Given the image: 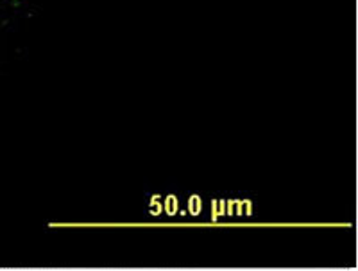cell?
<instances>
[{"mask_svg":"<svg viewBox=\"0 0 358 271\" xmlns=\"http://www.w3.org/2000/svg\"><path fill=\"white\" fill-rule=\"evenodd\" d=\"M188 210H190L192 216H199L201 214V197L199 196H192L188 200Z\"/></svg>","mask_w":358,"mask_h":271,"instance_id":"3","label":"cell"},{"mask_svg":"<svg viewBox=\"0 0 358 271\" xmlns=\"http://www.w3.org/2000/svg\"><path fill=\"white\" fill-rule=\"evenodd\" d=\"M212 209H213L212 219H213V221H217L220 216H224V214H226V202H224V200H222V202H213Z\"/></svg>","mask_w":358,"mask_h":271,"instance_id":"1","label":"cell"},{"mask_svg":"<svg viewBox=\"0 0 358 271\" xmlns=\"http://www.w3.org/2000/svg\"><path fill=\"white\" fill-rule=\"evenodd\" d=\"M251 202H241V207H238V214H245V216H251L252 212Z\"/></svg>","mask_w":358,"mask_h":271,"instance_id":"6","label":"cell"},{"mask_svg":"<svg viewBox=\"0 0 358 271\" xmlns=\"http://www.w3.org/2000/svg\"><path fill=\"white\" fill-rule=\"evenodd\" d=\"M163 209L167 210L169 216H174V214L178 212V200H176V196L165 197V205H163Z\"/></svg>","mask_w":358,"mask_h":271,"instance_id":"2","label":"cell"},{"mask_svg":"<svg viewBox=\"0 0 358 271\" xmlns=\"http://www.w3.org/2000/svg\"><path fill=\"white\" fill-rule=\"evenodd\" d=\"M162 210H163V205L159 203V196H155L151 200V214L152 216H159V214H162Z\"/></svg>","mask_w":358,"mask_h":271,"instance_id":"4","label":"cell"},{"mask_svg":"<svg viewBox=\"0 0 358 271\" xmlns=\"http://www.w3.org/2000/svg\"><path fill=\"white\" fill-rule=\"evenodd\" d=\"M238 207H241V202H235V200H229L226 203V214L233 216V214H238Z\"/></svg>","mask_w":358,"mask_h":271,"instance_id":"5","label":"cell"}]
</instances>
